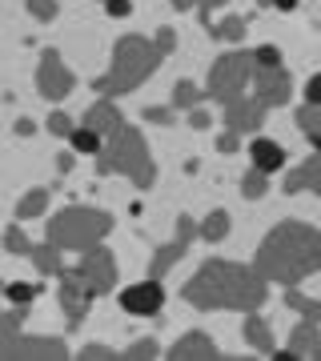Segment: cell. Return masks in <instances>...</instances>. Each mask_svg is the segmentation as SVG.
Returning a JSON list of instances; mask_svg holds the SVG:
<instances>
[{
  "mask_svg": "<svg viewBox=\"0 0 321 361\" xmlns=\"http://www.w3.org/2000/svg\"><path fill=\"white\" fill-rule=\"evenodd\" d=\"M185 305L193 310H237V313H253L265 305V277L257 273V265H241V261H221L209 257L201 269L193 273L185 289Z\"/></svg>",
  "mask_w": 321,
  "mask_h": 361,
  "instance_id": "obj_1",
  "label": "cell"
},
{
  "mask_svg": "<svg viewBox=\"0 0 321 361\" xmlns=\"http://www.w3.org/2000/svg\"><path fill=\"white\" fill-rule=\"evenodd\" d=\"M253 265L265 281H277V285L305 281L309 273L321 269V229H313L305 221L273 225V233L257 245Z\"/></svg>",
  "mask_w": 321,
  "mask_h": 361,
  "instance_id": "obj_2",
  "label": "cell"
},
{
  "mask_svg": "<svg viewBox=\"0 0 321 361\" xmlns=\"http://www.w3.org/2000/svg\"><path fill=\"white\" fill-rule=\"evenodd\" d=\"M165 61V52L157 40H145V37H121L113 49V65L104 77H97L92 89L101 97H125V92L141 89L145 80L157 73V65Z\"/></svg>",
  "mask_w": 321,
  "mask_h": 361,
  "instance_id": "obj_3",
  "label": "cell"
},
{
  "mask_svg": "<svg viewBox=\"0 0 321 361\" xmlns=\"http://www.w3.org/2000/svg\"><path fill=\"white\" fill-rule=\"evenodd\" d=\"M113 173L116 177H128L137 189L153 185L157 165H153V157H149V145H145L141 129H133V125L116 129L109 137V145L97 153V177H113Z\"/></svg>",
  "mask_w": 321,
  "mask_h": 361,
  "instance_id": "obj_4",
  "label": "cell"
},
{
  "mask_svg": "<svg viewBox=\"0 0 321 361\" xmlns=\"http://www.w3.org/2000/svg\"><path fill=\"white\" fill-rule=\"evenodd\" d=\"M113 233V217L104 209H89V205H64L56 217L49 221V241L56 249H77L89 253L97 249Z\"/></svg>",
  "mask_w": 321,
  "mask_h": 361,
  "instance_id": "obj_5",
  "label": "cell"
},
{
  "mask_svg": "<svg viewBox=\"0 0 321 361\" xmlns=\"http://www.w3.org/2000/svg\"><path fill=\"white\" fill-rule=\"evenodd\" d=\"M253 52H225V56H217L213 65H209V97L217 104H229L241 97V89L249 85V77H253Z\"/></svg>",
  "mask_w": 321,
  "mask_h": 361,
  "instance_id": "obj_6",
  "label": "cell"
},
{
  "mask_svg": "<svg viewBox=\"0 0 321 361\" xmlns=\"http://www.w3.org/2000/svg\"><path fill=\"white\" fill-rule=\"evenodd\" d=\"M64 349L61 337H0V357L4 361H61Z\"/></svg>",
  "mask_w": 321,
  "mask_h": 361,
  "instance_id": "obj_7",
  "label": "cell"
},
{
  "mask_svg": "<svg viewBox=\"0 0 321 361\" xmlns=\"http://www.w3.org/2000/svg\"><path fill=\"white\" fill-rule=\"evenodd\" d=\"M37 89H40V97H44V101H64L68 92L77 89V77H73V68L61 61V52H56V49H44V52H40Z\"/></svg>",
  "mask_w": 321,
  "mask_h": 361,
  "instance_id": "obj_8",
  "label": "cell"
},
{
  "mask_svg": "<svg viewBox=\"0 0 321 361\" xmlns=\"http://www.w3.org/2000/svg\"><path fill=\"white\" fill-rule=\"evenodd\" d=\"M56 277H61L56 297H61V310H64V317H68V329H80V322L89 317V305H92L89 285H85V277H80L77 269H61Z\"/></svg>",
  "mask_w": 321,
  "mask_h": 361,
  "instance_id": "obj_9",
  "label": "cell"
},
{
  "mask_svg": "<svg viewBox=\"0 0 321 361\" xmlns=\"http://www.w3.org/2000/svg\"><path fill=\"white\" fill-rule=\"evenodd\" d=\"M77 273L85 277V285H89L92 301L116 289V261H113V253H109V249H101V245L89 249V253L80 257V269H77Z\"/></svg>",
  "mask_w": 321,
  "mask_h": 361,
  "instance_id": "obj_10",
  "label": "cell"
},
{
  "mask_svg": "<svg viewBox=\"0 0 321 361\" xmlns=\"http://www.w3.org/2000/svg\"><path fill=\"white\" fill-rule=\"evenodd\" d=\"M197 233H201V225H197L193 217H177V237L153 253V261H149V277H157V281H161V277H165V273L173 269L185 253H189V241L197 237Z\"/></svg>",
  "mask_w": 321,
  "mask_h": 361,
  "instance_id": "obj_11",
  "label": "cell"
},
{
  "mask_svg": "<svg viewBox=\"0 0 321 361\" xmlns=\"http://www.w3.org/2000/svg\"><path fill=\"white\" fill-rule=\"evenodd\" d=\"M253 80H257V101L265 104V109H281L289 104V92H293V77L285 73L281 65L277 68H253Z\"/></svg>",
  "mask_w": 321,
  "mask_h": 361,
  "instance_id": "obj_12",
  "label": "cell"
},
{
  "mask_svg": "<svg viewBox=\"0 0 321 361\" xmlns=\"http://www.w3.org/2000/svg\"><path fill=\"white\" fill-rule=\"evenodd\" d=\"M161 305H165V289H161L157 277H149L141 285H128L121 293V310L133 313V317H153V313H161Z\"/></svg>",
  "mask_w": 321,
  "mask_h": 361,
  "instance_id": "obj_13",
  "label": "cell"
},
{
  "mask_svg": "<svg viewBox=\"0 0 321 361\" xmlns=\"http://www.w3.org/2000/svg\"><path fill=\"white\" fill-rule=\"evenodd\" d=\"M221 109H225V129L233 133H257L261 121H265V104L257 97H237V101L221 104Z\"/></svg>",
  "mask_w": 321,
  "mask_h": 361,
  "instance_id": "obj_14",
  "label": "cell"
},
{
  "mask_svg": "<svg viewBox=\"0 0 321 361\" xmlns=\"http://www.w3.org/2000/svg\"><path fill=\"white\" fill-rule=\"evenodd\" d=\"M225 357L217 345H213V337L201 334V329H193V334H185L177 341V345L169 349V361H217Z\"/></svg>",
  "mask_w": 321,
  "mask_h": 361,
  "instance_id": "obj_15",
  "label": "cell"
},
{
  "mask_svg": "<svg viewBox=\"0 0 321 361\" xmlns=\"http://www.w3.org/2000/svg\"><path fill=\"white\" fill-rule=\"evenodd\" d=\"M285 193H317L321 197V153L301 161V165L285 177Z\"/></svg>",
  "mask_w": 321,
  "mask_h": 361,
  "instance_id": "obj_16",
  "label": "cell"
},
{
  "mask_svg": "<svg viewBox=\"0 0 321 361\" xmlns=\"http://www.w3.org/2000/svg\"><path fill=\"white\" fill-rule=\"evenodd\" d=\"M85 125H89V129H97L104 141H109L116 129H125V116H121V109H116L109 97H104V101H97L89 113H85Z\"/></svg>",
  "mask_w": 321,
  "mask_h": 361,
  "instance_id": "obj_17",
  "label": "cell"
},
{
  "mask_svg": "<svg viewBox=\"0 0 321 361\" xmlns=\"http://www.w3.org/2000/svg\"><path fill=\"white\" fill-rule=\"evenodd\" d=\"M249 157H253V165L261 169V173H277V169L285 165V149L277 141H269V137H253Z\"/></svg>",
  "mask_w": 321,
  "mask_h": 361,
  "instance_id": "obj_18",
  "label": "cell"
},
{
  "mask_svg": "<svg viewBox=\"0 0 321 361\" xmlns=\"http://www.w3.org/2000/svg\"><path fill=\"white\" fill-rule=\"evenodd\" d=\"M241 334H245V341L257 349V353H277V341H273V329H269V322L265 317H257V310L245 317V325H241Z\"/></svg>",
  "mask_w": 321,
  "mask_h": 361,
  "instance_id": "obj_19",
  "label": "cell"
},
{
  "mask_svg": "<svg viewBox=\"0 0 321 361\" xmlns=\"http://www.w3.org/2000/svg\"><path fill=\"white\" fill-rule=\"evenodd\" d=\"M317 341H321L317 322H309V317H301V325H297L293 334H289V353H293V357H309V353L317 349Z\"/></svg>",
  "mask_w": 321,
  "mask_h": 361,
  "instance_id": "obj_20",
  "label": "cell"
},
{
  "mask_svg": "<svg viewBox=\"0 0 321 361\" xmlns=\"http://www.w3.org/2000/svg\"><path fill=\"white\" fill-rule=\"evenodd\" d=\"M28 261H32V265H37L40 273H49V277H56V273L64 269V265H61V249L52 245V241H44V245H32Z\"/></svg>",
  "mask_w": 321,
  "mask_h": 361,
  "instance_id": "obj_21",
  "label": "cell"
},
{
  "mask_svg": "<svg viewBox=\"0 0 321 361\" xmlns=\"http://www.w3.org/2000/svg\"><path fill=\"white\" fill-rule=\"evenodd\" d=\"M297 129H301L309 141L321 149V104H309L305 101L301 109H297Z\"/></svg>",
  "mask_w": 321,
  "mask_h": 361,
  "instance_id": "obj_22",
  "label": "cell"
},
{
  "mask_svg": "<svg viewBox=\"0 0 321 361\" xmlns=\"http://www.w3.org/2000/svg\"><path fill=\"white\" fill-rule=\"evenodd\" d=\"M49 209V189H32L16 201V221H28V217H40Z\"/></svg>",
  "mask_w": 321,
  "mask_h": 361,
  "instance_id": "obj_23",
  "label": "cell"
},
{
  "mask_svg": "<svg viewBox=\"0 0 321 361\" xmlns=\"http://www.w3.org/2000/svg\"><path fill=\"white\" fill-rule=\"evenodd\" d=\"M265 193H269V173H261V169L253 165L241 177V197H245V201H261Z\"/></svg>",
  "mask_w": 321,
  "mask_h": 361,
  "instance_id": "obj_24",
  "label": "cell"
},
{
  "mask_svg": "<svg viewBox=\"0 0 321 361\" xmlns=\"http://www.w3.org/2000/svg\"><path fill=\"white\" fill-rule=\"evenodd\" d=\"M229 213H225V209H213V213H209L205 221H201V237H205V241H225V237H229Z\"/></svg>",
  "mask_w": 321,
  "mask_h": 361,
  "instance_id": "obj_25",
  "label": "cell"
},
{
  "mask_svg": "<svg viewBox=\"0 0 321 361\" xmlns=\"http://www.w3.org/2000/svg\"><path fill=\"white\" fill-rule=\"evenodd\" d=\"M285 305H289V310H297L301 317H309V322H321V301H313V297H305V293H297L293 285L285 289Z\"/></svg>",
  "mask_w": 321,
  "mask_h": 361,
  "instance_id": "obj_26",
  "label": "cell"
},
{
  "mask_svg": "<svg viewBox=\"0 0 321 361\" xmlns=\"http://www.w3.org/2000/svg\"><path fill=\"white\" fill-rule=\"evenodd\" d=\"M201 101H205V92L197 89L193 80H177L173 85V109H197Z\"/></svg>",
  "mask_w": 321,
  "mask_h": 361,
  "instance_id": "obj_27",
  "label": "cell"
},
{
  "mask_svg": "<svg viewBox=\"0 0 321 361\" xmlns=\"http://www.w3.org/2000/svg\"><path fill=\"white\" fill-rule=\"evenodd\" d=\"M209 37L213 40H241L245 37V16H225L221 25L209 28Z\"/></svg>",
  "mask_w": 321,
  "mask_h": 361,
  "instance_id": "obj_28",
  "label": "cell"
},
{
  "mask_svg": "<svg viewBox=\"0 0 321 361\" xmlns=\"http://www.w3.org/2000/svg\"><path fill=\"white\" fill-rule=\"evenodd\" d=\"M101 141H104V137L97 129H89V125L73 133V149H77V153H101V149H104Z\"/></svg>",
  "mask_w": 321,
  "mask_h": 361,
  "instance_id": "obj_29",
  "label": "cell"
},
{
  "mask_svg": "<svg viewBox=\"0 0 321 361\" xmlns=\"http://www.w3.org/2000/svg\"><path fill=\"white\" fill-rule=\"evenodd\" d=\"M4 293H8V301H13V305H32V301H37V293H40V285L13 281L8 289H4Z\"/></svg>",
  "mask_w": 321,
  "mask_h": 361,
  "instance_id": "obj_30",
  "label": "cell"
},
{
  "mask_svg": "<svg viewBox=\"0 0 321 361\" xmlns=\"http://www.w3.org/2000/svg\"><path fill=\"white\" fill-rule=\"evenodd\" d=\"M4 249H8V253H32V241H28L25 233H20V225H8V229H4Z\"/></svg>",
  "mask_w": 321,
  "mask_h": 361,
  "instance_id": "obj_31",
  "label": "cell"
},
{
  "mask_svg": "<svg viewBox=\"0 0 321 361\" xmlns=\"http://www.w3.org/2000/svg\"><path fill=\"white\" fill-rule=\"evenodd\" d=\"M157 357V341L153 337H141V341H133V345L125 349V361H149Z\"/></svg>",
  "mask_w": 321,
  "mask_h": 361,
  "instance_id": "obj_32",
  "label": "cell"
},
{
  "mask_svg": "<svg viewBox=\"0 0 321 361\" xmlns=\"http://www.w3.org/2000/svg\"><path fill=\"white\" fill-rule=\"evenodd\" d=\"M25 8L37 16V20H44V25L56 20V0H25Z\"/></svg>",
  "mask_w": 321,
  "mask_h": 361,
  "instance_id": "obj_33",
  "label": "cell"
},
{
  "mask_svg": "<svg viewBox=\"0 0 321 361\" xmlns=\"http://www.w3.org/2000/svg\"><path fill=\"white\" fill-rule=\"evenodd\" d=\"M20 322H25V305H16L13 313H4V317H0V337H13L16 329H20Z\"/></svg>",
  "mask_w": 321,
  "mask_h": 361,
  "instance_id": "obj_34",
  "label": "cell"
},
{
  "mask_svg": "<svg viewBox=\"0 0 321 361\" xmlns=\"http://www.w3.org/2000/svg\"><path fill=\"white\" fill-rule=\"evenodd\" d=\"M77 357H80V361H113V357H121V353H113L109 345H97V341H92V345L80 349Z\"/></svg>",
  "mask_w": 321,
  "mask_h": 361,
  "instance_id": "obj_35",
  "label": "cell"
},
{
  "mask_svg": "<svg viewBox=\"0 0 321 361\" xmlns=\"http://www.w3.org/2000/svg\"><path fill=\"white\" fill-rule=\"evenodd\" d=\"M253 61H257L261 68H277V65H281V52L273 49V44H261V49L253 52Z\"/></svg>",
  "mask_w": 321,
  "mask_h": 361,
  "instance_id": "obj_36",
  "label": "cell"
},
{
  "mask_svg": "<svg viewBox=\"0 0 321 361\" xmlns=\"http://www.w3.org/2000/svg\"><path fill=\"white\" fill-rule=\"evenodd\" d=\"M49 133H52V137H73L77 129H73V121H68L64 113H52L49 116Z\"/></svg>",
  "mask_w": 321,
  "mask_h": 361,
  "instance_id": "obj_37",
  "label": "cell"
},
{
  "mask_svg": "<svg viewBox=\"0 0 321 361\" xmlns=\"http://www.w3.org/2000/svg\"><path fill=\"white\" fill-rule=\"evenodd\" d=\"M221 4H229V0H197V13H201V25H205V32L213 28V20H209V16H213V8H221Z\"/></svg>",
  "mask_w": 321,
  "mask_h": 361,
  "instance_id": "obj_38",
  "label": "cell"
},
{
  "mask_svg": "<svg viewBox=\"0 0 321 361\" xmlns=\"http://www.w3.org/2000/svg\"><path fill=\"white\" fill-rule=\"evenodd\" d=\"M145 121H149V125H173V109H157V104H149V109H145Z\"/></svg>",
  "mask_w": 321,
  "mask_h": 361,
  "instance_id": "obj_39",
  "label": "cell"
},
{
  "mask_svg": "<svg viewBox=\"0 0 321 361\" xmlns=\"http://www.w3.org/2000/svg\"><path fill=\"white\" fill-rule=\"evenodd\" d=\"M237 145H241V133H221V137H217V153H225V157H229V153H237Z\"/></svg>",
  "mask_w": 321,
  "mask_h": 361,
  "instance_id": "obj_40",
  "label": "cell"
},
{
  "mask_svg": "<svg viewBox=\"0 0 321 361\" xmlns=\"http://www.w3.org/2000/svg\"><path fill=\"white\" fill-rule=\"evenodd\" d=\"M104 8H109V16H116V20H121V16L133 13V0H104Z\"/></svg>",
  "mask_w": 321,
  "mask_h": 361,
  "instance_id": "obj_41",
  "label": "cell"
},
{
  "mask_svg": "<svg viewBox=\"0 0 321 361\" xmlns=\"http://www.w3.org/2000/svg\"><path fill=\"white\" fill-rule=\"evenodd\" d=\"M157 44H161V52L169 56V52L177 49V32H173V28H161V32H157Z\"/></svg>",
  "mask_w": 321,
  "mask_h": 361,
  "instance_id": "obj_42",
  "label": "cell"
},
{
  "mask_svg": "<svg viewBox=\"0 0 321 361\" xmlns=\"http://www.w3.org/2000/svg\"><path fill=\"white\" fill-rule=\"evenodd\" d=\"M305 101H309V104H321V77H309V85H305Z\"/></svg>",
  "mask_w": 321,
  "mask_h": 361,
  "instance_id": "obj_43",
  "label": "cell"
},
{
  "mask_svg": "<svg viewBox=\"0 0 321 361\" xmlns=\"http://www.w3.org/2000/svg\"><path fill=\"white\" fill-rule=\"evenodd\" d=\"M189 125L193 129H209V113L205 109H189Z\"/></svg>",
  "mask_w": 321,
  "mask_h": 361,
  "instance_id": "obj_44",
  "label": "cell"
},
{
  "mask_svg": "<svg viewBox=\"0 0 321 361\" xmlns=\"http://www.w3.org/2000/svg\"><path fill=\"white\" fill-rule=\"evenodd\" d=\"M73 165H77V161H73L68 153H61V157H56V173H73Z\"/></svg>",
  "mask_w": 321,
  "mask_h": 361,
  "instance_id": "obj_45",
  "label": "cell"
},
{
  "mask_svg": "<svg viewBox=\"0 0 321 361\" xmlns=\"http://www.w3.org/2000/svg\"><path fill=\"white\" fill-rule=\"evenodd\" d=\"M32 133H37L32 121H16V137H32Z\"/></svg>",
  "mask_w": 321,
  "mask_h": 361,
  "instance_id": "obj_46",
  "label": "cell"
},
{
  "mask_svg": "<svg viewBox=\"0 0 321 361\" xmlns=\"http://www.w3.org/2000/svg\"><path fill=\"white\" fill-rule=\"evenodd\" d=\"M273 4H277L281 13H293V8H297V0H273Z\"/></svg>",
  "mask_w": 321,
  "mask_h": 361,
  "instance_id": "obj_47",
  "label": "cell"
},
{
  "mask_svg": "<svg viewBox=\"0 0 321 361\" xmlns=\"http://www.w3.org/2000/svg\"><path fill=\"white\" fill-rule=\"evenodd\" d=\"M173 8H181V13H189V8H193V0H173Z\"/></svg>",
  "mask_w": 321,
  "mask_h": 361,
  "instance_id": "obj_48",
  "label": "cell"
},
{
  "mask_svg": "<svg viewBox=\"0 0 321 361\" xmlns=\"http://www.w3.org/2000/svg\"><path fill=\"white\" fill-rule=\"evenodd\" d=\"M309 357H317V361H321V341H317V349H313V353H309Z\"/></svg>",
  "mask_w": 321,
  "mask_h": 361,
  "instance_id": "obj_49",
  "label": "cell"
},
{
  "mask_svg": "<svg viewBox=\"0 0 321 361\" xmlns=\"http://www.w3.org/2000/svg\"><path fill=\"white\" fill-rule=\"evenodd\" d=\"M257 4H273V0H257Z\"/></svg>",
  "mask_w": 321,
  "mask_h": 361,
  "instance_id": "obj_50",
  "label": "cell"
}]
</instances>
